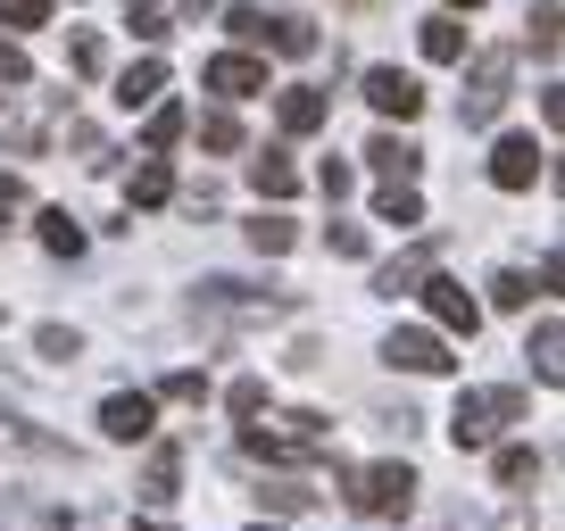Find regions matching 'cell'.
<instances>
[{
  "instance_id": "cell-34",
  "label": "cell",
  "mask_w": 565,
  "mask_h": 531,
  "mask_svg": "<svg viewBox=\"0 0 565 531\" xmlns=\"http://www.w3.org/2000/svg\"><path fill=\"white\" fill-rule=\"evenodd\" d=\"M266 507H282V514H300V507H308V481H266Z\"/></svg>"
},
{
  "instance_id": "cell-36",
  "label": "cell",
  "mask_w": 565,
  "mask_h": 531,
  "mask_svg": "<svg viewBox=\"0 0 565 531\" xmlns=\"http://www.w3.org/2000/svg\"><path fill=\"white\" fill-rule=\"evenodd\" d=\"M317 183H324V199H350V183H358V175H350L341 159H324V175H317Z\"/></svg>"
},
{
  "instance_id": "cell-3",
  "label": "cell",
  "mask_w": 565,
  "mask_h": 531,
  "mask_svg": "<svg viewBox=\"0 0 565 531\" xmlns=\"http://www.w3.org/2000/svg\"><path fill=\"white\" fill-rule=\"evenodd\" d=\"M541 175H548V150L532 142V133H508V142L491 150V183L499 192H532Z\"/></svg>"
},
{
  "instance_id": "cell-17",
  "label": "cell",
  "mask_w": 565,
  "mask_h": 531,
  "mask_svg": "<svg viewBox=\"0 0 565 531\" xmlns=\"http://www.w3.org/2000/svg\"><path fill=\"white\" fill-rule=\"evenodd\" d=\"M258 42H266V51H282V58H308V51H317V25H308V18H266Z\"/></svg>"
},
{
  "instance_id": "cell-1",
  "label": "cell",
  "mask_w": 565,
  "mask_h": 531,
  "mask_svg": "<svg viewBox=\"0 0 565 531\" xmlns=\"http://www.w3.org/2000/svg\"><path fill=\"white\" fill-rule=\"evenodd\" d=\"M350 507L374 514V523H391V514L416 507V474H407V465H358L350 474Z\"/></svg>"
},
{
  "instance_id": "cell-30",
  "label": "cell",
  "mask_w": 565,
  "mask_h": 531,
  "mask_svg": "<svg viewBox=\"0 0 565 531\" xmlns=\"http://www.w3.org/2000/svg\"><path fill=\"white\" fill-rule=\"evenodd\" d=\"M225 408H233V415H242V424H249V415L266 408V382H258V373H242V382L225 390Z\"/></svg>"
},
{
  "instance_id": "cell-19",
  "label": "cell",
  "mask_w": 565,
  "mask_h": 531,
  "mask_svg": "<svg viewBox=\"0 0 565 531\" xmlns=\"http://www.w3.org/2000/svg\"><path fill=\"white\" fill-rule=\"evenodd\" d=\"M524 357H532V373H541V382H557V373H565V324L548 316L541 333H532V349H524Z\"/></svg>"
},
{
  "instance_id": "cell-13",
  "label": "cell",
  "mask_w": 565,
  "mask_h": 531,
  "mask_svg": "<svg viewBox=\"0 0 565 531\" xmlns=\"http://www.w3.org/2000/svg\"><path fill=\"white\" fill-rule=\"evenodd\" d=\"M424 274H433V249H407V258H391L383 274H374V291H383V300H407V291H424Z\"/></svg>"
},
{
  "instance_id": "cell-10",
  "label": "cell",
  "mask_w": 565,
  "mask_h": 531,
  "mask_svg": "<svg viewBox=\"0 0 565 531\" xmlns=\"http://www.w3.org/2000/svg\"><path fill=\"white\" fill-rule=\"evenodd\" d=\"M175 481H183V448L167 441V448H150V465H141V498H150V507H175Z\"/></svg>"
},
{
  "instance_id": "cell-37",
  "label": "cell",
  "mask_w": 565,
  "mask_h": 531,
  "mask_svg": "<svg viewBox=\"0 0 565 531\" xmlns=\"http://www.w3.org/2000/svg\"><path fill=\"white\" fill-rule=\"evenodd\" d=\"M333 249L341 258H366V225H333Z\"/></svg>"
},
{
  "instance_id": "cell-8",
  "label": "cell",
  "mask_w": 565,
  "mask_h": 531,
  "mask_svg": "<svg viewBox=\"0 0 565 531\" xmlns=\"http://www.w3.org/2000/svg\"><path fill=\"white\" fill-rule=\"evenodd\" d=\"M200 75H209V91H225V100H249V91H266V67H258L249 51H225V58H209Z\"/></svg>"
},
{
  "instance_id": "cell-29",
  "label": "cell",
  "mask_w": 565,
  "mask_h": 531,
  "mask_svg": "<svg viewBox=\"0 0 565 531\" xmlns=\"http://www.w3.org/2000/svg\"><path fill=\"white\" fill-rule=\"evenodd\" d=\"M67 67H75V75H100V67H108L100 34H67Z\"/></svg>"
},
{
  "instance_id": "cell-21",
  "label": "cell",
  "mask_w": 565,
  "mask_h": 531,
  "mask_svg": "<svg viewBox=\"0 0 565 531\" xmlns=\"http://www.w3.org/2000/svg\"><path fill=\"white\" fill-rule=\"evenodd\" d=\"M424 58H441V67L466 58V25L458 18H424Z\"/></svg>"
},
{
  "instance_id": "cell-40",
  "label": "cell",
  "mask_w": 565,
  "mask_h": 531,
  "mask_svg": "<svg viewBox=\"0 0 565 531\" xmlns=\"http://www.w3.org/2000/svg\"><path fill=\"white\" fill-rule=\"evenodd\" d=\"M134 531H167V523H134Z\"/></svg>"
},
{
  "instance_id": "cell-5",
  "label": "cell",
  "mask_w": 565,
  "mask_h": 531,
  "mask_svg": "<svg viewBox=\"0 0 565 531\" xmlns=\"http://www.w3.org/2000/svg\"><path fill=\"white\" fill-rule=\"evenodd\" d=\"M383 357H391L399 373H449V366H458V357H449V340H441V333H416V324H407V333H391Z\"/></svg>"
},
{
  "instance_id": "cell-6",
  "label": "cell",
  "mask_w": 565,
  "mask_h": 531,
  "mask_svg": "<svg viewBox=\"0 0 565 531\" xmlns=\"http://www.w3.org/2000/svg\"><path fill=\"white\" fill-rule=\"evenodd\" d=\"M150 424H159V399H150V390H117V399H100V432H108V441H150Z\"/></svg>"
},
{
  "instance_id": "cell-12",
  "label": "cell",
  "mask_w": 565,
  "mask_h": 531,
  "mask_svg": "<svg viewBox=\"0 0 565 531\" xmlns=\"http://www.w3.org/2000/svg\"><path fill=\"white\" fill-rule=\"evenodd\" d=\"M282 133H324V117H333V108H324V91H308V84H291L282 91Z\"/></svg>"
},
{
  "instance_id": "cell-26",
  "label": "cell",
  "mask_w": 565,
  "mask_h": 531,
  "mask_svg": "<svg viewBox=\"0 0 565 531\" xmlns=\"http://www.w3.org/2000/svg\"><path fill=\"white\" fill-rule=\"evenodd\" d=\"M159 399H175V408H200V399H209V373H192V366H175L159 382Z\"/></svg>"
},
{
  "instance_id": "cell-23",
  "label": "cell",
  "mask_w": 565,
  "mask_h": 531,
  "mask_svg": "<svg viewBox=\"0 0 565 531\" xmlns=\"http://www.w3.org/2000/svg\"><path fill=\"white\" fill-rule=\"evenodd\" d=\"M291 241H300V232H291V216H258V225H249V249H266V258H282V249H291Z\"/></svg>"
},
{
  "instance_id": "cell-22",
  "label": "cell",
  "mask_w": 565,
  "mask_h": 531,
  "mask_svg": "<svg viewBox=\"0 0 565 531\" xmlns=\"http://www.w3.org/2000/svg\"><path fill=\"white\" fill-rule=\"evenodd\" d=\"M183 142V108H150V124H141V150L159 159V150H175Z\"/></svg>"
},
{
  "instance_id": "cell-11",
  "label": "cell",
  "mask_w": 565,
  "mask_h": 531,
  "mask_svg": "<svg viewBox=\"0 0 565 531\" xmlns=\"http://www.w3.org/2000/svg\"><path fill=\"white\" fill-rule=\"evenodd\" d=\"M366 166H374V175H391V183H407V175L424 166V150L399 142V133H374V142H366Z\"/></svg>"
},
{
  "instance_id": "cell-9",
  "label": "cell",
  "mask_w": 565,
  "mask_h": 531,
  "mask_svg": "<svg viewBox=\"0 0 565 531\" xmlns=\"http://www.w3.org/2000/svg\"><path fill=\"white\" fill-rule=\"evenodd\" d=\"M449 441H458V448H491V441H499V408L466 390L458 408H449Z\"/></svg>"
},
{
  "instance_id": "cell-39",
  "label": "cell",
  "mask_w": 565,
  "mask_h": 531,
  "mask_svg": "<svg viewBox=\"0 0 565 531\" xmlns=\"http://www.w3.org/2000/svg\"><path fill=\"white\" fill-rule=\"evenodd\" d=\"M449 9H482V0H449Z\"/></svg>"
},
{
  "instance_id": "cell-16",
  "label": "cell",
  "mask_w": 565,
  "mask_h": 531,
  "mask_svg": "<svg viewBox=\"0 0 565 531\" xmlns=\"http://www.w3.org/2000/svg\"><path fill=\"white\" fill-rule=\"evenodd\" d=\"M125 199H134V208H167V199H175V175H167V159H141L134 183H125Z\"/></svg>"
},
{
  "instance_id": "cell-31",
  "label": "cell",
  "mask_w": 565,
  "mask_h": 531,
  "mask_svg": "<svg viewBox=\"0 0 565 531\" xmlns=\"http://www.w3.org/2000/svg\"><path fill=\"white\" fill-rule=\"evenodd\" d=\"M34 349H42V357H51V366H67V357H75V349H84V340H75V333H67V324H42V333H34Z\"/></svg>"
},
{
  "instance_id": "cell-20",
  "label": "cell",
  "mask_w": 565,
  "mask_h": 531,
  "mask_svg": "<svg viewBox=\"0 0 565 531\" xmlns=\"http://www.w3.org/2000/svg\"><path fill=\"white\" fill-rule=\"evenodd\" d=\"M42 249H51V258H84V225H75L67 208H42Z\"/></svg>"
},
{
  "instance_id": "cell-18",
  "label": "cell",
  "mask_w": 565,
  "mask_h": 531,
  "mask_svg": "<svg viewBox=\"0 0 565 531\" xmlns=\"http://www.w3.org/2000/svg\"><path fill=\"white\" fill-rule=\"evenodd\" d=\"M374 216H383V225H424V199H416V183H383V192H374Z\"/></svg>"
},
{
  "instance_id": "cell-25",
  "label": "cell",
  "mask_w": 565,
  "mask_h": 531,
  "mask_svg": "<svg viewBox=\"0 0 565 531\" xmlns=\"http://www.w3.org/2000/svg\"><path fill=\"white\" fill-rule=\"evenodd\" d=\"M125 25H134V42H167V0H134Z\"/></svg>"
},
{
  "instance_id": "cell-7",
  "label": "cell",
  "mask_w": 565,
  "mask_h": 531,
  "mask_svg": "<svg viewBox=\"0 0 565 531\" xmlns=\"http://www.w3.org/2000/svg\"><path fill=\"white\" fill-rule=\"evenodd\" d=\"M366 100L374 108H383V117H416V108H424V84H416V75H399V67H366Z\"/></svg>"
},
{
  "instance_id": "cell-35",
  "label": "cell",
  "mask_w": 565,
  "mask_h": 531,
  "mask_svg": "<svg viewBox=\"0 0 565 531\" xmlns=\"http://www.w3.org/2000/svg\"><path fill=\"white\" fill-rule=\"evenodd\" d=\"M25 75H34V58H25L18 42H0V84H25Z\"/></svg>"
},
{
  "instance_id": "cell-32",
  "label": "cell",
  "mask_w": 565,
  "mask_h": 531,
  "mask_svg": "<svg viewBox=\"0 0 565 531\" xmlns=\"http://www.w3.org/2000/svg\"><path fill=\"white\" fill-rule=\"evenodd\" d=\"M532 51L557 58V0H541V9H532Z\"/></svg>"
},
{
  "instance_id": "cell-4",
  "label": "cell",
  "mask_w": 565,
  "mask_h": 531,
  "mask_svg": "<svg viewBox=\"0 0 565 531\" xmlns=\"http://www.w3.org/2000/svg\"><path fill=\"white\" fill-rule=\"evenodd\" d=\"M424 307H433V324H441V333H466V340L482 333V307H475V291H458L449 274H424Z\"/></svg>"
},
{
  "instance_id": "cell-2",
  "label": "cell",
  "mask_w": 565,
  "mask_h": 531,
  "mask_svg": "<svg viewBox=\"0 0 565 531\" xmlns=\"http://www.w3.org/2000/svg\"><path fill=\"white\" fill-rule=\"evenodd\" d=\"M508 75H515V51H482V58H475V75H466L458 117H466V124H491L499 108H508Z\"/></svg>"
},
{
  "instance_id": "cell-28",
  "label": "cell",
  "mask_w": 565,
  "mask_h": 531,
  "mask_svg": "<svg viewBox=\"0 0 565 531\" xmlns=\"http://www.w3.org/2000/svg\"><path fill=\"white\" fill-rule=\"evenodd\" d=\"M491 300H499V307H532V274L499 266V274H491Z\"/></svg>"
},
{
  "instance_id": "cell-33",
  "label": "cell",
  "mask_w": 565,
  "mask_h": 531,
  "mask_svg": "<svg viewBox=\"0 0 565 531\" xmlns=\"http://www.w3.org/2000/svg\"><path fill=\"white\" fill-rule=\"evenodd\" d=\"M0 25H51V0H0Z\"/></svg>"
},
{
  "instance_id": "cell-24",
  "label": "cell",
  "mask_w": 565,
  "mask_h": 531,
  "mask_svg": "<svg viewBox=\"0 0 565 531\" xmlns=\"http://www.w3.org/2000/svg\"><path fill=\"white\" fill-rule=\"evenodd\" d=\"M532 474H541V457H532L524 441H508V448H499V490H524Z\"/></svg>"
},
{
  "instance_id": "cell-14",
  "label": "cell",
  "mask_w": 565,
  "mask_h": 531,
  "mask_svg": "<svg viewBox=\"0 0 565 531\" xmlns=\"http://www.w3.org/2000/svg\"><path fill=\"white\" fill-rule=\"evenodd\" d=\"M249 192L258 199H291L300 192V166L282 159V150H266V159H249Z\"/></svg>"
},
{
  "instance_id": "cell-41",
  "label": "cell",
  "mask_w": 565,
  "mask_h": 531,
  "mask_svg": "<svg viewBox=\"0 0 565 531\" xmlns=\"http://www.w3.org/2000/svg\"><path fill=\"white\" fill-rule=\"evenodd\" d=\"M249 531H275V523H249Z\"/></svg>"
},
{
  "instance_id": "cell-15",
  "label": "cell",
  "mask_w": 565,
  "mask_h": 531,
  "mask_svg": "<svg viewBox=\"0 0 565 531\" xmlns=\"http://www.w3.org/2000/svg\"><path fill=\"white\" fill-rule=\"evenodd\" d=\"M159 91H167V67H159V58H141V67L117 75V108H159Z\"/></svg>"
},
{
  "instance_id": "cell-27",
  "label": "cell",
  "mask_w": 565,
  "mask_h": 531,
  "mask_svg": "<svg viewBox=\"0 0 565 531\" xmlns=\"http://www.w3.org/2000/svg\"><path fill=\"white\" fill-rule=\"evenodd\" d=\"M200 150H242V124H233L225 108H209V117H200Z\"/></svg>"
},
{
  "instance_id": "cell-38",
  "label": "cell",
  "mask_w": 565,
  "mask_h": 531,
  "mask_svg": "<svg viewBox=\"0 0 565 531\" xmlns=\"http://www.w3.org/2000/svg\"><path fill=\"white\" fill-rule=\"evenodd\" d=\"M0 208H18V175H0Z\"/></svg>"
}]
</instances>
